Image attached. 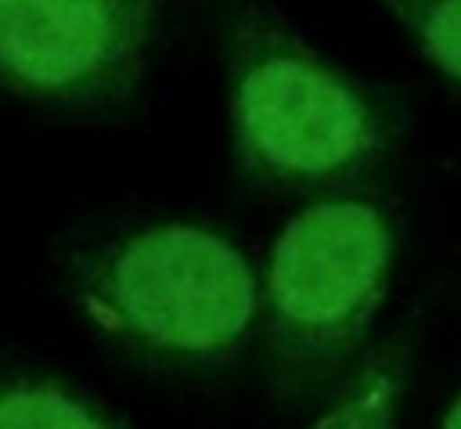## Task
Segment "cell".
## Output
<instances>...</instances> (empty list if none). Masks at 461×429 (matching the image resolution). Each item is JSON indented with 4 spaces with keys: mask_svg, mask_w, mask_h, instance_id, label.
I'll return each mask as SVG.
<instances>
[{
    "mask_svg": "<svg viewBox=\"0 0 461 429\" xmlns=\"http://www.w3.org/2000/svg\"><path fill=\"white\" fill-rule=\"evenodd\" d=\"M61 281L86 328L148 371H220L259 324L252 260L198 220L148 216L90 231L68 249Z\"/></svg>",
    "mask_w": 461,
    "mask_h": 429,
    "instance_id": "cell-1",
    "label": "cell"
},
{
    "mask_svg": "<svg viewBox=\"0 0 461 429\" xmlns=\"http://www.w3.org/2000/svg\"><path fill=\"white\" fill-rule=\"evenodd\" d=\"M241 180L277 195L349 191L385 155L371 90L259 0H212Z\"/></svg>",
    "mask_w": 461,
    "mask_h": 429,
    "instance_id": "cell-2",
    "label": "cell"
},
{
    "mask_svg": "<svg viewBox=\"0 0 461 429\" xmlns=\"http://www.w3.org/2000/svg\"><path fill=\"white\" fill-rule=\"evenodd\" d=\"M396 238L357 191L310 198L274 238L259 278V346L277 397H321L353 375L385 299Z\"/></svg>",
    "mask_w": 461,
    "mask_h": 429,
    "instance_id": "cell-3",
    "label": "cell"
},
{
    "mask_svg": "<svg viewBox=\"0 0 461 429\" xmlns=\"http://www.w3.org/2000/svg\"><path fill=\"white\" fill-rule=\"evenodd\" d=\"M169 14V0H0V94L47 112H119L137 97Z\"/></svg>",
    "mask_w": 461,
    "mask_h": 429,
    "instance_id": "cell-4",
    "label": "cell"
},
{
    "mask_svg": "<svg viewBox=\"0 0 461 429\" xmlns=\"http://www.w3.org/2000/svg\"><path fill=\"white\" fill-rule=\"evenodd\" d=\"M0 429H133L79 382L36 368L0 364Z\"/></svg>",
    "mask_w": 461,
    "mask_h": 429,
    "instance_id": "cell-5",
    "label": "cell"
},
{
    "mask_svg": "<svg viewBox=\"0 0 461 429\" xmlns=\"http://www.w3.org/2000/svg\"><path fill=\"white\" fill-rule=\"evenodd\" d=\"M407 361L411 350L403 339L371 350L310 429H396L400 400L407 389Z\"/></svg>",
    "mask_w": 461,
    "mask_h": 429,
    "instance_id": "cell-6",
    "label": "cell"
},
{
    "mask_svg": "<svg viewBox=\"0 0 461 429\" xmlns=\"http://www.w3.org/2000/svg\"><path fill=\"white\" fill-rule=\"evenodd\" d=\"M418 47L461 83V0H378Z\"/></svg>",
    "mask_w": 461,
    "mask_h": 429,
    "instance_id": "cell-7",
    "label": "cell"
},
{
    "mask_svg": "<svg viewBox=\"0 0 461 429\" xmlns=\"http://www.w3.org/2000/svg\"><path fill=\"white\" fill-rule=\"evenodd\" d=\"M439 429H461V393H457V397H454V404L447 407V415H443Z\"/></svg>",
    "mask_w": 461,
    "mask_h": 429,
    "instance_id": "cell-8",
    "label": "cell"
}]
</instances>
